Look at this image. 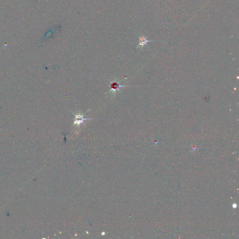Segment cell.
<instances>
[{"label": "cell", "instance_id": "obj_2", "mask_svg": "<svg viewBox=\"0 0 239 239\" xmlns=\"http://www.w3.org/2000/svg\"><path fill=\"white\" fill-rule=\"evenodd\" d=\"M72 114L75 116V120H74L73 125H77V126H79L82 124L85 121L92 120L93 119H90V118H85L84 117V114H76L73 112H72Z\"/></svg>", "mask_w": 239, "mask_h": 239}, {"label": "cell", "instance_id": "obj_1", "mask_svg": "<svg viewBox=\"0 0 239 239\" xmlns=\"http://www.w3.org/2000/svg\"><path fill=\"white\" fill-rule=\"evenodd\" d=\"M109 82L111 83L110 87L111 88L110 90H109L110 92H112L113 93H115L117 91H119L121 92L120 90V87H133L134 86H127V85H121L120 84V83L121 82V80L119 82H117V81H114V82H112L111 80H109Z\"/></svg>", "mask_w": 239, "mask_h": 239}, {"label": "cell", "instance_id": "obj_3", "mask_svg": "<svg viewBox=\"0 0 239 239\" xmlns=\"http://www.w3.org/2000/svg\"><path fill=\"white\" fill-rule=\"evenodd\" d=\"M150 42H155V41L147 40V38L144 36L140 37L139 38V44L137 46V48L140 47H143L145 45H147L148 43Z\"/></svg>", "mask_w": 239, "mask_h": 239}]
</instances>
